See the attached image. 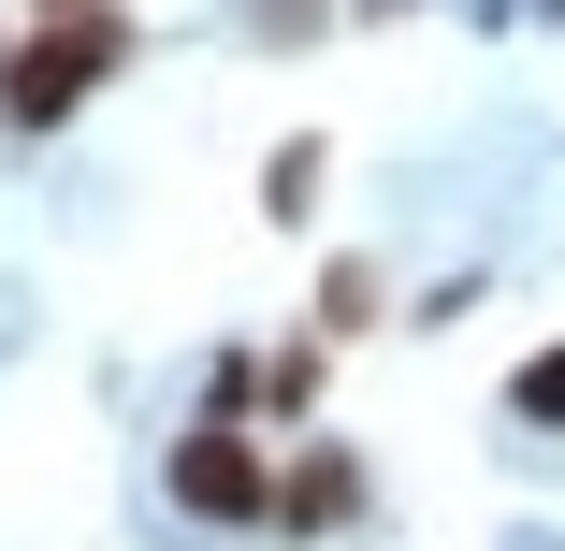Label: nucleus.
<instances>
[{
  "label": "nucleus",
  "mask_w": 565,
  "mask_h": 551,
  "mask_svg": "<svg viewBox=\"0 0 565 551\" xmlns=\"http://www.w3.org/2000/svg\"><path fill=\"white\" fill-rule=\"evenodd\" d=\"M15 30H30V15H0V59H15Z\"/></svg>",
  "instance_id": "obj_9"
},
{
  "label": "nucleus",
  "mask_w": 565,
  "mask_h": 551,
  "mask_svg": "<svg viewBox=\"0 0 565 551\" xmlns=\"http://www.w3.org/2000/svg\"><path fill=\"white\" fill-rule=\"evenodd\" d=\"M377 508V465L349 451V435H305V451L276 465V537H349Z\"/></svg>",
  "instance_id": "obj_4"
},
{
  "label": "nucleus",
  "mask_w": 565,
  "mask_h": 551,
  "mask_svg": "<svg viewBox=\"0 0 565 551\" xmlns=\"http://www.w3.org/2000/svg\"><path fill=\"white\" fill-rule=\"evenodd\" d=\"M349 15H363V30H392V15H406V0H349Z\"/></svg>",
  "instance_id": "obj_8"
},
{
  "label": "nucleus",
  "mask_w": 565,
  "mask_h": 551,
  "mask_svg": "<svg viewBox=\"0 0 565 551\" xmlns=\"http://www.w3.org/2000/svg\"><path fill=\"white\" fill-rule=\"evenodd\" d=\"M131 15L117 0H73V15H30L15 30V59H0V146H44V131H73V102L87 87H117L131 73Z\"/></svg>",
  "instance_id": "obj_1"
},
{
  "label": "nucleus",
  "mask_w": 565,
  "mask_h": 551,
  "mask_svg": "<svg viewBox=\"0 0 565 551\" xmlns=\"http://www.w3.org/2000/svg\"><path fill=\"white\" fill-rule=\"evenodd\" d=\"M377 305H392V276H377V262H319V335H363Z\"/></svg>",
  "instance_id": "obj_7"
},
{
  "label": "nucleus",
  "mask_w": 565,
  "mask_h": 551,
  "mask_svg": "<svg viewBox=\"0 0 565 551\" xmlns=\"http://www.w3.org/2000/svg\"><path fill=\"white\" fill-rule=\"evenodd\" d=\"M160 508L203 522V537H276V451L247 421H189L160 451Z\"/></svg>",
  "instance_id": "obj_2"
},
{
  "label": "nucleus",
  "mask_w": 565,
  "mask_h": 551,
  "mask_svg": "<svg viewBox=\"0 0 565 551\" xmlns=\"http://www.w3.org/2000/svg\"><path fill=\"white\" fill-rule=\"evenodd\" d=\"M508 421H522V435H565V335H551V349H522V378H508Z\"/></svg>",
  "instance_id": "obj_6"
},
{
  "label": "nucleus",
  "mask_w": 565,
  "mask_h": 551,
  "mask_svg": "<svg viewBox=\"0 0 565 551\" xmlns=\"http://www.w3.org/2000/svg\"><path fill=\"white\" fill-rule=\"evenodd\" d=\"M319 189H333V146H319V131H290V146L262 160V218H276V233H305Z\"/></svg>",
  "instance_id": "obj_5"
},
{
  "label": "nucleus",
  "mask_w": 565,
  "mask_h": 551,
  "mask_svg": "<svg viewBox=\"0 0 565 551\" xmlns=\"http://www.w3.org/2000/svg\"><path fill=\"white\" fill-rule=\"evenodd\" d=\"M319 378H333V335L305 319V335H276V349H217V378H203V421H305L319 406Z\"/></svg>",
  "instance_id": "obj_3"
},
{
  "label": "nucleus",
  "mask_w": 565,
  "mask_h": 551,
  "mask_svg": "<svg viewBox=\"0 0 565 551\" xmlns=\"http://www.w3.org/2000/svg\"><path fill=\"white\" fill-rule=\"evenodd\" d=\"M30 15H73V0H30Z\"/></svg>",
  "instance_id": "obj_10"
}]
</instances>
